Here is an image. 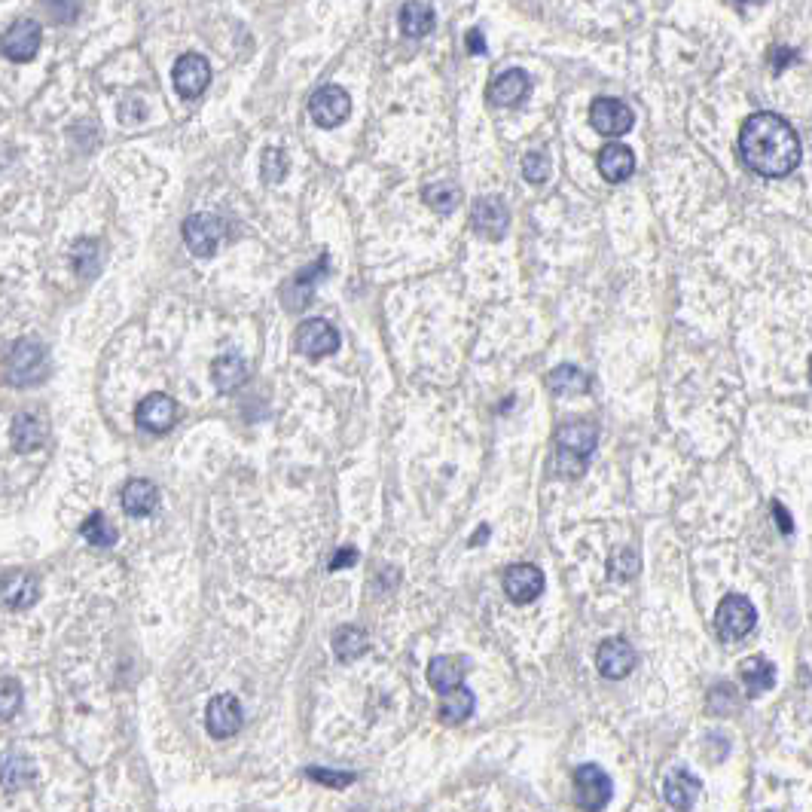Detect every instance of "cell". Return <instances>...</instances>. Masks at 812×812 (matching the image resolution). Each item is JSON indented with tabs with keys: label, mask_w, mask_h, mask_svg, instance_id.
<instances>
[{
	"label": "cell",
	"mask_w": 812,
	"mask_h": 812,
	"mask_svg": "<svg viewBox=\"0 0 812 812\" xmlns=\"http://www.w3.org/2000/svg\"><path fill=\"white\" fill-rule=\"evenodd\" d=\"M742 162L764 178H785L800 162V138L776 113H751L739 132Z\"/></svg>",
	"instance_id": "1"
},
{
	"label": "cell",
	"mask_w": 812,
	"mask_h": 812,
	"mask_svg": "<svg viewBox=\"0 0 812 812\" xmlns=\"http://www.w3.org/2000/svg\"><path fill=\"white\" fill-rule=\"evenodd\" d=\"M49 376V352L40 339H19L13 345V352L7 358V373L4 379L13 388H28V385H40Z\"/></svg>",
	"instance_id": "2"
},
{
	"label": "cell",
	"mask_w": 812,
	"mask_h": 812,
	"mask_svg": "<svg viewBox=\"0 0 812 812\" xmlns=\"http://www.w3.org/2000/svg\"><path fill=\"white\" fill-rule=\"evenodd\" d=\"M754 626H758V611H754V605L745 596L730 593L721 599L718 614H715V629L724 642H739Z\"/></svg>",
	"instance_id": "3"
},
{
	"label": "cell",
	"mask_w": 812,
	"mask_h": 812,
	"mask_svg": "<svg viewBox=\"0 0 812 812\" xmlns=\"http://www.w3.org/2000/svg\"><path fill=\"white\" fill-rule=\"evenodd\" d=\"M611 794H614V785H611V776L602 767L584 764V767L574 770V797H577L580 809L602 812L611 803Z\"/></svg>",
	"instance_id": "4"
},
{
	"label": "cell",
	"mask_w": 812,
	"mask_h": 812,
	"mask_svg": "<svg viewBox=\"0 0 812 812\" xmlns=\"http://www.w3.org/2000/svg\"><path fill=\"white\" fill-rule=\"evenodd\" d=\"M556 443H559V468H562L565 461H577V468L584 471L587 458L593 455V449L599 443V428L593 422L562 425L556 431Z\"/></svg>",
	"instance_id": "5"
},
{
	"label": "cell",
	"mask_w": 812,
	"mask_h": 812,
	"mask_svg": "<svg viewBox=\"0 0 812 812\" xmlns=\"http://www.w3.org/2000/svg\"><path fill=\"white\" fill-rule=\"evenodd\" d=\"M309 113L321 129H336L348 120V113H352V98H348L342 86H333V83L321 86L309 101Z\"/></svg>",
	"instance_id": "6"
},
{
	"label": "cell",
	"mask_w": 812,
	"mask_h": 812,
	"mask_svg": "<svg viewBox=\"0 0 812 812\" xmlns=\"http://www.w3.org/2000/svg\"><path fill=\"white\" fill-rule=\"evenodd\" d=\"M294 345H297V352L306 355V358H327L339 348V330L324 318H309V321H303L297 327Z\"/></svg>",
	"instance_id": "7"
},
{
	"label": "cell",
	"mask_w": 812,
	"mask_h": 812,
	"mask_svg": "<svg viewBox=\"0 0 812 812\" xmlns=\"http://www.w3.org/2000/svg\"><path fill=\"white\" fill-rule=\"evenodd\" d=\"M245 724L242 703L232 693H217L205 709V727L214 739H229L236 736Z\"/></svg>",
	"instance_id": "8"
},
{
	"label": "cell",
	"mask_w": 812,
	"mask_h": 812,
	"mask_svg": "<svg viewBox=\"0 0 812 812\" xmlns=\"http://www.w3.org/2000/svg\"><path fill=\"white\" fill-rule=\"evenodd\" d=\"M171 77H174V89H178L181 98H199L211 83V65H208L205 55L187 52V55L178 58V62H174Z\"/></svg>",
	"instance_id": "9"
},
{
	"label": "cell",
	"mask_w": 812,
	"mask_h": 812,
	"mask_svg": "<svg viewBox=\"0 0 812 812\" xmlns=\"http://www.w3.org/2000/svg\"><path fill=\"white\" fill-rule=\"evenodd\" d=\"M504 593L516 605H529L544 593V571L532 562L510 565L504 574Z\"/></svg>",
	"instance_id": "10"
},
{
	"label": "cell",
	"mask_w": 812,
	"mask_h": 812,
	"mask_svg": "<svg viewBox=\"0 0 812 812\" xmlns=\"http://www.w3.org/2000/svg\"><path fill=\"white\" fill-rule=\"evenodd\" d=\"M135 422L141 431H150V434H165L174 428V422H178V403H174L168 394H147L141 403H138V410H135Z\"/></svg>",
	"instance_id": "11"
},
{
	"label": "cell",
	"mask_w": 812,
	"mask_h": 812,
	"mask_svg": "<svg viewBox=\"0 0 812 812\" xmlns=\"http://www.w3.org/2000/svg\"><path fill=\"white\" fill-rule=\"evenodd\" d=\"M40 40H43V28L34 19H19V22L10 25V31L4 34V40H0V49H4V55L10 58V62L25 65V62H31V58L37 55Z\"/></svg>",
	"instance_id": "12"
},
{
	"label": "cell",
	"mask_w": 812,
	"mask_h": 812,
	"mask_svg": "<svg viewBox=\"0 0 812 812\" xmlns=\"http://www.w3.org/2000/svg\"><path fill=\"white\" fill-rule=\"evenodd\" d=\"M590 123L599 135L605 138H617V135H626L635 123L632 110L617 101V98H596L590 104Z\"/></svg>",
	"instance_id": "13"
},
{
	"label": "cell",
	"mask_w": 812,
	"mask_h": 812,
	"mask_svg": "<svg viewBox=\"0 0 812 812\" xmlns=\"http://www.w3.org/2000/svg\"><path fill=\"white\" fill-rule=\"evenodd\" d=\"M13 449L28 455V452H37L46 446L49 440V416L43 410H22L16 419H13Z\"/></svg>",
	"instance_id": "14"
},
{
	"label": "cell",
	"mask_w": 812,
	"mask_h": 812,
	"mask_svg": "<svg viewBox=\"0 0 812 812\" xmlns=\"http://www.w3.org/2000/svg\"><path fill=\"white\" fill-rule=\"evenodd\" d=\"M223 239V223L214 214H193L184 220V242L190 254L196 257H211Z\"/></svg>",
	"instance_id": "15"
},
{
	"label": "cell",
	"mask_w": 812,
	"mask_h": 812,
	"mask_svg": "<svg viewBox=\"0 0 812 812\" xmlns=\"http://www.w3.org/2000/svg\"><path fill=\"white\" fill-rule=\"evenodd\" d=\"M635 648L626 642V638H605L596 651V666L605 678L617 681V678H626L632 669H635Z\"/></svg>",
	"instance_id": "16"
},
{
	"label": "cell",
	"mask_w": 812,
	"mask_h": 812,
	"mask_svg": "<svg viewBox=\"0 0 812 812\" xmlns=\"http://www.w3.org/2000/svg\"><path fill=\"white\" fill-rule=\"evenodd\" d=\"M0 599L13 611H25L40 599V580L31 571H10L0 577Z\"/></svg>",
	"instance_id": "17"
},
{
	"label": "cell",
	"mask_w": 812,
	"mask_h": 812,
	"mask_svg": "<svg viewBox=\"0 0 812 812\" xmlns=\"http://www.w3.org/2000/svg\"><path fill=\"white\" fill-rule=\"evenodd\" d=\"M510 223V211L501 202V196H480L474 202V229L480 232L483 239L498 242Z\"/></svg>",
	"instance_id": "18"
},
{
	"label": "cell",
	"mask_w": 812,
	"mask_h": 812,
	"mask_svg": "<svg viewBox=\"0 0 812 812\" xmlns=\"http://www.w3.org/2000/svg\"><path fill=\"white\" fill-rule=\"evenodd\" d=\"M327 263H330V257L321 254L318 263H312L309 269H303L300 275H294V278H290V281L281 287V300H284L287 309H303V306L312 300V287H315V281L327 272Z\"/></svg>",
	"instance_id": "19"
},
{
	"label": "cell",
	"mask_w": 812,
	"mask_h": 812,
	"mask_svg": "<svg viewBox=\"0 0 812 812\" xmlns=\"http://www.w3.org/2000/svg\"><path fill=\"white\" fill-rule=\"evenodd\" d=\"M529 86H532V83H529L526 71L510 68V71L498 74V77L489 83L486 95H489V101H492V104H498V107H516L522 98L529 95Z\"/></svg>",
	"instance_id": "20"
},
{
	"label": "cell",
	"mask_w": 812,
	"mask_h": 812,
	"mask_svg": "<svg viewBox=\"0 0 812 812\" xmlns=\"http://www.w3.org/2000/svg\"><path fill=\"white\" fill-rule=\"evenodd\" d=\"M635 168V153L626 144H605L599 153V174L608 184H623Z\"/></svg>",
	"instance_id": "21"
},
{
	"label": "cell",
	"mask_w": 812,
	"mask_h": 812,
	"mask_svg": "<svg viewBox=\"0 0 812 812\" xmlns=\"http://www.w3.org/2000/svg\"><path fill=\"white\" fill-rule=\"evenodd\" d=\"M663 797L672 809L687 812L700 797V779H693L687 770H672L663 782Z\"/></svg>",
	"instance_id": "22"
},
{
	"label": "cell",
	"mask_w": 812,
	"mask_h": 812,
	"mask_svg": "<svg viewBox=\"0 0 812 812\" xmlns=\"http://www.w3.org/2000/svg\"><path fill=\"white\" fill-rule=\"evenodd\" d=\"M739 678H742V687L748 696H761L767 693L773 684H776V666L767 660V657H748L742 666H739Z\"/></svg>",
	"instance_id": "23"
},
{
	"label": "cell",
	"mask_w": 812,
	"mask_h": 812,
	"mask_svg": "<svg viewBox=\"0 0 812 812\" xmlns=\"http://www.w3.org/2000/svg\"><path fill=\"white\" fill-rule=\"evenodd\" d=\"M464 675H468V663L461 657H434L428 663V681L437 693H449L455 687H461Z\"/></svg>",
	"instance_id": "24"
},
{
	"label": "cell",
	"mask_w": 812,
	"mask_h": 812,
	"mask_svg": "<svg viewBox=\"0 0 812 812\" xmlns=\"http://www.w3.org/2000/svg\"><path fill=\"white\" fill-rule=\"evenodd\" d=\"M37 779V767L25 754H0V785L7 791H22Z\"/></svg>",
	"instance_id": "25"
},
{
	"label": "cell",
	"mask_w": 812,
	"mask_h": 812,
	"mask_svg": "<svg viewBox=\"0 0 812 812\" xmlns=\"http://www.w3.org/2000/svg\"><path fill=\"white\" fill-rule=\"evenodd\" d=\"M120 501L129 516H150L159 504V492L150 480H129Z\"/></svg>",
	"instance_id": "26"
},
{
	"label": "cell",
	"mask_w": 812,
	"mask_h": 812,
	"mask_svg": "<svg viewBox=\"0 0 812 812\" xmlns=\"http://www.w3.org/2000/svg\"><path fill=\"white\" fill-rule=\"evenodd\" d=\"M211 379L220 391H236L245 385L248 379V364L242 355H220L214 364H211Z\"/></svg>",
	"instance_id": "27"
},
{
	"label": "cell",
	"mask_w": 812,
	"mask_h": 812,
	"mask_svg": "<svg viewBox=\"0 0 812 812\" xmlns=\"http://www.w3.org/2000/svg\"><path fill=\"white\" fill-rule=\"evenodd\" d=\"M477 700H474V693L468 687H455L449 693H443V700H440V721L443 724H464L471 718Z\"/></svg>",
	"instance_id": "28"
},
{
	"label": "cell",
	"mask_w": 812,
	"mask_h": 812,
	"mask_svg": "<svg viewBox=\"0 0 812 812\" xmlns=\"http://www.w3.org/2000/svg\"><path fill=\"white\" fill-rule=\"evenodd\" d=\"M367 648H370V635L361 626H339L333 635V651L342 663L364 657Z\"/></svg>",
	"instance_id": "29"
},
{
	"label": "cell",
	"mask_w": 812,
	"mask_h": 812,
	"mask_svg": "<svg viewBox=\"0 0 812 812\" xmlns=\"http://www.w3.org/2000/svg\"><path fill=\"white\" fill-rule=\"evenodd\" d=\"M547 385L559 397H565V394H584L590 388V376L580 370V367H574V364H562V367H556L547 376Z\"/></svg>",
	"instance_id": "30"
},
{
	"label": "cell",
	"mask_w": 812,
	"mask_h": 812,
	"mask_svg": "<svg viewBox=\"0 0 812 812\" xmlns=\"http://www.w3.org/2000/svg\"><path fill=\"white\" fill-rule=\"evenodd\" d=\"M434 28V7L428 4H406L400 10V31L406 37H425Z\"/></svg>",
	"instance_id": "31"
},
{
	"label": "cell",
	"mask_w": 812,
	"mask_h": 812,
	"mask_svg": "<svg viewBox=\"0 0 812 812\" xmlns=\"http://www.w3.org/2000/svg\"><path fill=\"white\" fill-rule=\"evenodd\" d=\"M80 535H83L92 547H113V544H116V529H113V522H110L104 513L86 516V522L80 526Z\"/></svg>",
	"instance_id": "32"
},
{
	"label": "cell",
	"mask_w": 812,
	"mask_h": 812,
	"mask_svg": "<svg viewBox=\"0 0 812 812\" xmlns=\"http://www.w3.org/2000/svg\"><path fill=\"white\" fill-rule=\"evenodd\" d=\"M71 260H74V269L77 275L83 278H95L98 275V266H101V251H98V242L95 239H80L71 251Z\"/></svg>",
	"instance_id": "33"
},
{
	"label": "cell",
	"mask_w": 812,
	"mask_h": 812,
	"mask_svg": "<svg viewBox=\"0 0 812 812\" xmlns=\"http://www.w3.org/2000/svg\"><path fill=\"white\" fill-rule=\"evenodd\" d=\"M425 205L431 211H437V214H452L458 208V187L449 184V181L425 187Z\"/></svg>",
	"instance_id": "34"
},
{
	"label": "cell",
	"mask_w": 812,
	"mask_h": 812,
	"mask_svg": "<svg viewBox=\"0 0 812 812\" xmlns=\"http://www.w3.org/2000/svg\"><path fill=\"white\" fill-rule=\"evenodd\" d=\"M22 684L16 678H0V721H13L22 709Z\"/></svg>",
	"instance_id": "35"
},
{
	"label": "cell",
	"mask_w": 812,
	"mask_h": 812,
	"mask_svg": "<svg viewBox=\"0 0 812 812\" xmlns=\"http://www.w3.org/2000/svg\"><path fill=\"white\" fill-rule=\"evenodd\" d=\"M260 174L266 184H281L287 178V153L281 147H266L263 162H260Z\"/></svg>",
	"instance_id": "36"
},
{
	"label": "cell",
	"mask_w": 812,
	"mask_h": 812,
	"mask_svg": "<svg viewBox=\"0 0 812 812\" xmlns=\"http://www.w3.org/2000/svg\"><path fill=\"white\" fill-rule=\"evenodd\" d=\"M608 565H611V577L614 580H629V577L638 574V565H642V562H638V553L632 547H617L611 553Z\"/></svg>",
	"instance_id": "37"
},
{
	"label": "cell",
	"mask_w": 812,
	"mask_h": 812,
	"mask_svg": "<svg viewBox=\"0 0 812 812\" xmlns=\"http://www.w3.org/2000/svg\"><path fill=\"white\" fill-rule=\"evenodd\" d=\"M522 178H526L529 184H544L550 178V156L526 153V159H522Z\"/></svg>",
	"instance_id": "38"
},
{
	"label": "cell",
	"mask_w": 812,
	"mask_h": 812,
	"mask_svg": "<svg viewBox=\"0 0 812 812\" xmlns=\"http://www.w3.org/2000/svg\"><path fill=\"white\" fill-rule=\"evenodd\" d=\"M306 776L327 785V788H348L355 782V773H336V770H321V767H309Z\"/></svg>",
	"instance_id": "39"
},
{
	"label": "cell",
	"mask_w": 812,
	"mask_h": 812,
	"mask_svg": "<svg viewBox=\"0 0 812 812\" xmlns=\"http://www.w3.org/2000/svg\"><path fill=\"white\" fill-rule=\"evenodd\" d=\"M144 113H147V110H144V101H141V98H129V101L120 107V120H123V126H126V123L132 126V123H141V120H144Z\"/></svg>",
	"instance_id": "40"
},
{
	"label": "cell",
	"mask_w": 812,
	"mask_h": 812,
	"mask_svg": "<svg viewBox=\"0 0 812 812\" xmlns=\"http://www.w3.org/2000/svg\"><path fill=\"white\" fill-rule=\"evenodd\" d=\"M358 562V550L355 547H342L333 559H330V571H339V568H348Z\"/></svg>",
	"instance_id": "41"
},
{
	"label": "cell",
	"mask_w": 812,
	"mask_h": 812,
	"mask_svg": "<svg viewBox=\"0 0 812 812\" xmlns=\"http://www.w3.org/2000/svg\"><path fill=\"white\" fill-rule=\"evenodd\" d=\"M773 507V516H776V522H779V529H782V535H791L794 532V522H791V516H788V510L779 504V501H773L770 504Z\"/></svg>",
	"instance_id": "42"
},
{
	"label": "cell",
	"mask_w": 812,
	"mask_h": 812,
	"mask_svg": "<svg viewBox=\"0 0 812 812\" xmlns=\"http://www.w3.org/2000/svg\"><path fill=\"white\" fill-rule=\"evenodd\" d=\"M788 62H794V49L776 46V49H773V65H776V71H785Z\"/></svg>",
	"instance_id": "43"
},
{
	"label": "cell",
	"mask_w": 812,
	"mask_h": 812,
	"mask_svg": "<svg viewBox=\"0 0 812 812\" xmlns=\"http://www.w3.org/2000/svg\"><path fill=\"white\" fill-rule=\"evenodd\" d=\"M468 49H471L474 55H483V52H486V37H483V31H477V28L468 31Z\"/></svg>",
	"instance_id": "44"
},
{
	"label": "cell",
	"mask_w": 812,
	"mask_h": 812,
	"mask_svg": "<svg viewBox=\"0 0 812 812\" xmlns=\"http://www.w3.org/2000/svg\"><path fill=\"white\" fill-rule=\"evenodd\" d=\"M486 535H489V529L483 526V529H480V532H477V535L471 538V547H477V544H483V541H486Z\"/></svg>",
	"instance_id": "45"
}]
</instances>
